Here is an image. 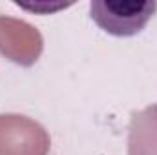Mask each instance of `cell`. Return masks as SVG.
Here are the masks:
<instances>
[{"instance_id": "obj_3", "label": "cell", "mask_w": 157, "mask_h": 155, "mask_svg": "<svg viewBox=\"0 0 157 155\" xmlns=\"http://www.w3.org/2000/svg\"><path fill=\"white\" fill-rule=\"evenodd\" d=\"M44 39L29 22L0 15V55L7 60L29 68L42 55Z\"/></svg>"}, {"instance_id": "obj_1", "label": "cell", "mask_w": 157, "mask_h": 155, "mask_svg": "<svg viewBox=\"0 0 157 155\" xmlns=\"http://www.w3.org/2000/svg\"><path fill=\"white\" fill-rule=\"evenodd\" d=\"M157 11L155 0H93L90 17L113 37H133L144 29Z\"/></svg>"}, {"instance_id": "obj_4", "label": "cell", "mask_w": 157, "mask_h": 155, "mask_svg": "<svg viewBox=\"0 0 157 155\" xmlns=\"http://www.w3.org/2000/svg\"><path fill=\"white\" fill-rule=\"evenodd\" d=\"M128 155H157V104L146 106L132 115Z\"/></svg>"}, {"instance_id": "obj_2", "label": "cell", "mask_w": 157, "mask_h": 155, "mask_svg": "<svg viewBox=\"0 0 157 155\" xmlns=\"http://www.w3.org/2000/svg\"><path fill=\"white\" fill-rule=\"evenodd\" d=\"M51 139L46 128L18 113H0V155H48Z\"/></svg>"}]
</instances>
